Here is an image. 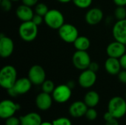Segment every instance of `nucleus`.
<instances>
[{
  "instance_id": "nucleus-1",
  "label": "nucleus",
  "mask_w": 126,
  "mask_h": 125,
  "mask_svg": "<svg viewBox=\"0 0 126 125\" xmlns=\"http://www.w3.org/2000/svg\"><path fill=\"white\" fill-rule=\"evenodd\" d=\"M17 78V71L12 65L3 66L0 71V85L4 89L11 88L16 83Z\"/></svg>"
},
{
  "instance_id": "nucleus-2",
  "label": "nucleus",
  "mask_w": 126,
  "mask_h": 125,
  "mask_svg": "<svg viewBox=\"0 0 126 125\" xmlns=\"http://www.w3.org/2000/svg\"><path fill=\"white\" fill-rule=\"evenodd\" d=\"M38 26L32 21H24L18 27V35L21 40L25 42H32L38 36Z\"/></svg>"
},
{
  "instance_id": "nucleus-3",
  "label": "nucleus",
  "mask_w": 126,
  "mask_h": 125,
  "mask_svg": "<svg viewBox=\"0 0 126 125\" xmlns=\"http://www.w3.org/2000/svg\"><path fill=\"white\" fill-rule=\"evenodd\" d=\"M108 111L117 119L123 118L126 114V100L119 96L112 97L108 104Z\"/></svg>"
},
{
  "instance_id": "nucleus-4",
  "label": "nucleus",
  "mask_w": 126,
  "mask_h": 125,
  "mask_svg": "<svg viewBox=\"0 0 126 125\" xmlns=\"http://www.w3.org/2000/svg\"><path fill=\"white\" fill-rule=\"evenodd\" d=\"M45 24L52 29H58L65 24L64 15L57 9H50L44 16Z\"/></svg>"
},
{
  "instance_id": "nucleus-5",
  "label": "nucleus",
  "mask_w": 126,
  "mask_h": 125,
  "mask_svg": "<svg viewBox=\"0 0 126 125\" xmlns=\"http://www.w3.org/2000/svg\"><path fill=\"white\" fill-rule=\"evenodd\" d=\"M58 35L61 39L67 43H73L79 36L78 28L72 24L65 23L58 29Z\"/></svg>"
},
{
  "instance_id": "nucleus-6",
  "label": "nucleus",
  "mask_w": 126,
  "mask_h": 125,
  "mask_svg": "<svg viewBox=\"0 0 126 125\" xmlns=\"http://www.w3.org/2000/svg\"><path fill=\"white\" fill-rule=\"evenodd\" d=\"M32 83L28 77H21L18 78L14 85L7 90L8 94L12 97H16L18 95H23L28 93L31 88Z\"/></svg>"
},
{
  "instance_id": "nucleus-7",
  "label": "nucleus",
  "mask_w": 126,
  "mask_h": 125,
  "mask_svg": "<svg viewBox=\"0 0 126 125\" xmlns=\"http://www.w3.org/2000/svg\"><path fill=\"white\" fill-rule=\"evenodd\" d=\"M73 66L78 70L83 71L89 69L92 63L91 57L87 51L76 50L72 55Z\"/></svg>"
},
{
  "instance_id": "nucleus-8",
  "label": "nucleus",
  "mask_w": 126,
  "mask_h": 125,
  "mask_svg": "<svg viewBox=\"0 0 126 125\" xmlns=\"http://www.w3.org/2000/svg\"><path fill=\"white\" fill-rule=\"evenodd\" d=\"M72 90L67 84H61L56 86L52 93L53 100L60 104L68 102L72 97Z\"/></svg>"
},
{
  "instance_id": "nucleus-9",
  "label": "nucleus",
  "mask_w": 126,
  "mask_h": 125,
  "mask_svg": "<svg viewBox=\"0 0 126 125\" xmlns=\"http://www.w3.org/2000/svg\"><path fill=\"white\" fill-rule=\"evenodd\" d=\"M27 77L32 82V85H41L42 83L46 80L45 70L40 65H33L28 71Z\"/></svg>"
},
{
  "instance_id": "nucleus-10",
  "label": "nucleus",
  "mask_w": 126,
  "mask_h": 125,
  "mask_svg": "<svg viewBox=\"0 0 126 125\" xmlns=\"http://www.w3.org/2000/svg\"><path fill=\"white\" fill-rule=\"evenodd\" d=\"M19 104L15 103L10 99L2 100L0 103V117L3 119H7L19 111Z\"/></svg>"
},
{
  "instance_id": "nucleus-11",
  "label": "nucleus",
  "mask_w": 126,
  "mask_h": 125,
  "mask_svg": "<svg viewBox=\"0 0 126 125\" xmlns=\"http://www.w3.org/2000/svg\"><path fill=\"white\" fill-rule=\"evenodd\" d=\"M97 81V74L96 72L87 69L81 71L78 77V84L83 88H92Z\"/></svg>"
},
{
  "instance_id": "nucleus-12",
  "label": "nucleus",
  "mask_w": 126,
  "mask_h": 125,
  "mask_svg": "<svg viewBox=\"0 0 126 125\" xmlns=\"http://www.w3.org/2000/svg\"><path fill=\"white\" fill-rule=\"evenodd\" d=\"M15 45L13 41L3 34L0 35V56L2 58L10 57L14 51Z\"/></svg>"
},
{
  "instance_id": "nucleus-13",
  "label": "nucleus",
  "mask_w": 126,
  "mask_h": 125,
  "mask_svg": "<svg viewBox=\"0 0 126 125\" xmlns=\"http://www.w3.org/2000/svg\"><path fill=\"white\" fill-rule=\"evenodd\" d=\"M104 18L103 11L99 7L89 9L85 15V21L90 26H95L100 24Z\"/></svg>"
},
{
  "instance_id": "nucleus-14",
  "label": "nucleus",
  "mask_w": 126,
  "mask_h": 125,
  "mask_svg": "<svg viewBox=\"0 0 126 125\" xmlns=\"http://www.w3.org/2000/svg\"><path fill=\"white\" fill-rule=\"evenodd\" d=\"M106 51L108 57L120 59L126 53V45L117 41H114L107 46Z\"/></svg>"
},
{
  "instance_id": "nucleus-15",
  "label": "nucleus",
  "mask_w": 126,
  "mask_h": 125,
  "mask_svg": "<svg viewBox=\"0 0 126 125\" xmlns=\"http://www.w3.org/2000/svg\"><path fill=\"white\" fill-rule=\"evenodd\" d=\"M112 35L115 41L126 45V18L116 21L112 27Z\"/></svg>"
},
{
  "instance_id": "nucleus-16",
  "label": "nucleus",
  "mask_w": 126,
  "mask_h": 125,
  "mask_svg": "<svg viewBox=\"0 0 126 125\" xmlns=\"http://www.w3.org/2000/svg\"><path fill=\"white\" fill-rule=\"evenodd\" d=\"M52 100L53 98L50 94L42 91L37 95L35 98V105L40 111H46L52 107Z\"/></svg>"
},
{
  "instance_id": "nucleus-17",
  "label": "nucleus",
  "mask_w": 126,
  "mask_h": 125,
  "mask_svg": "<svg viewBox=\"0 0 126 125\" xmlns=\"http://www.w3.org/2000/svg\"><path fill=\"white\" fill-rule=\"evenodd\" d=\"M88 108H89L84 101H75L70 105L69 108V113L73 118H80L85 116Z\"/></svg>"
},
{
  "instance_id": "nucleus-18",
  "label": "nucleus",
  "mask_w": 126,
  "mask_h": 125,
  "mask_svg": "<svg viewBox=\"0 0 126 125\" xmlns=\"http://www.w3.org/2000/svg\"><path fill=\"white\" fill-rule=\"evenodd\" d=\"M34 15L35 13L32 7L24 4L19 5L16 10V17L22 22L32 21Z\"/></svg>"
},
{
  "instance_id": "nucleus-19",
  "label": "nucleus",
  "mask_w": 126,
  "mask_h": 125,
  "mask_svg": "<svg viewBox=\"0 0 126 125\" xmlns=\"http://www.w3.org/2000/svg\"><path fill=\"white\" fill-rule=\"evenodd\" d=\"M104 68L106 72L111 75H117L121 71L122 67L118 58L109 57L104 63Z\"/></svg>"
},
{
  "instance_id": "nucleus-20",
  "label": "nucleus",
  "mask_w": 126,
  "mask_h": 125,
  "mask_svg": "<svg viewBox=\"0 0 126 125\" xmlns=\"http://www.w3.org/2000/svg\"><path fill=\"white\" fill-rule=\"evenodd\" d=\"M21 125H41V116L35 112H31L19 117Z\"/></svg>"
},
{
  "instance_id": "nucleus-21",
  "label": "nucleus",
  "mask_w": 126,
  "mask_h": 125,
  "mask_svg": "<svg viewBox=\"0 0 126 125\" xmlns=\"http://www.w3.org/2000/svg\"><path fill=\"white\" fill-rule=\"evenodd\" d=\"M100 95L95 91H89L84 96V102L88 108H95L100 102Z\"/></svg>"
},
{
  "instance_id": "nucleus-22",
  "label": "nucleus",
  "mask_w": 126,
  "mask_h": 125,
  "mask_svg": "<svg viewBox=\"0 0 126 125\" xmlns=\"http://www.w3.org/2000/svg\"><path fill=\"white\" fill-rule=\"evenodd\" d=\"M73 45L76 50L87 51L91 46V41L88 37L85 35H79L73 43Z\"/></svg>"
},
{
  "instance_id": "nucleus-23",
  "label": "nucleus",
  "mask_w": 126,
  "mask_h": 125,
  "mask_svg": "<svg viewBox=\"0 0 126 125\" xmlns=\"http://www.w3.org/2000/svg\"><path fill=\"white\" fill-rule=\"evenodd\" d=\"M55 88V83H53V81H52L50 80H46L41 85L42 91L47 93V94H51L53 92Z\"/></svg>"
},
{
  "instance_id": "nucleus-24",
  "label": "nucleus",
  "mask_w": 126,
  "mask_h": 125,
  "mask_svg": "<svg viewBox=\"0 0 126 125\" xmlns=\"http://www.w3.org/2000/svg\"><path fill=\"white\" fill-rule=\"evenodd\" d=\"M49 7L48 6L44 4V3H38L35 6V14H38V15H42V16H44L49 11Z\"/></svg>"
},
{
  "instance_id": "nucleus-25",
  "label": "nucleus",
  "mask_w": 126,
  "mask_h": 125,
  "mask_svg": "<svg viewBox=\"0 0 126 125\" xmlns=\"http://www.w3.org/2000/svg\"><path fill=\"white\" fill-rule=\"evenodd\" d=\"M114 17L118 20H123L126 18V8L123 6H117L114 10Z\"/></svg>"
},
{
  "instance_id": "nucleus-26",
  "label": "nucleus",
  "mask_w": 126,
  "mask_h": 125,
  "mask_svg": "<svg viewBox=\"0 0 126 125\" xmlns=\"http://www.w3.org/2000/svg\"><path fill=\"white\" fill-rule=\"evenodd\" d=\"M93 0H72L73 4L80 9H87L92 4Z\"/></svg>"
},
{
  "instance_id": "nucleus-27",
  "label": "nucleus",
  "mask_w": 126,
  "mask_h": 125,
  "mask_svg": "<svg viewBox=\"0 0 126 125\" xmlns=\"http://www.w3.org/2000/svg\"><path fill=\"white\" fill-rule=\"evenodd\" d=\"M97 116H98L97 112L94 109V108H89L85 114V117L89 121L95 120L97 118Z\"/></svg>"
},
{
  "instance_id": "nucleus-28",
  "label": "nucleus",
  "mask_w": 126,
  "mask_h": 125,
  "mask_svg": "<svg viewBox=\"0 0 126 125\" xmlns=\"http://www.w3.org/2000/svg\"><path fill=\"white\" fill-rule=\"evenodd\" d=\"M53 125H72V122L66 117H60L52 121Z\"/></svg>"
},
{
  "instance_id": "nucleus-29",
  "label": "nucleus",
  "mask_w": 126,
  "mask_h": 125,
  "mask_svg": "<svg viewBox=\"0 0 126 125\" xmlns=\"http://www.w3.org/2000/svg\"><path fill=\"white\" fill-rule=\"evenodd\" d=\"M12 7L13 1L11 0H1V7L4 11H10L12 9Z\"/></svg>"
},
{
  "instance_id": "nucleus-30",
  "label": "nucleus",
  "mask_w": 126,
  "mask_h": 125,
  "mask_svg": "<svg viewBox=\"0 0 126 125\" xmlns=\"http://www.w3.org/2000/svg\"><path fill=\"white\" fill-rule=\"evenodd\" d=\"M5 125H21L20 119H18L15 116H11L7 119H5Z\"/></svg>"
},
{
  "instance_id": "nucleus-31",
  "label": "nucleus",
  "mask_w": 126,
  "mask_h": 125,
  "mask_svg": "<svg viewBox=\"0 0 126 125\" xmlns=\"http://www.w3.org/2000/svg\"><path fill=\"white\" fill-rule=\"evenodd\" d=\"M32 21L33 23H35L37 26L39 27L40 25H41L43 24V22H44V16H42V15L35 14Z\"/></svg>"
},
{
  "instance_id": "nucleus-32",
  "label": "nucleus",
  "mask_w": 126,
  "mask_h": 125,
  "mask_svg": "<svg viewBox=\"0 0 126 125\" xmlns=\"http://www.w3.org/2000/svg\"><path fill=\"white\" fill-rule=\"evenodd\" d=\"M118 77V80H120V83H123V84H126V70L123 69L121 70L119 74H117Z\"/></svg>"
},
{
  "instance_id": "nucleus-33",
  "label": "nucleus",
  "mask_w": 126,
  "mask_h": 125,
  "mask_svg": "<svg viewBox=\"0 0 126 125\" xmlns=\"http://www.w3.org/2000/svg\"><path fill=\"white\" fill-rule=\"evenodd\" d=\"M21 1H22V4L31 7H35L38 3V0H21Z\"/></svg>"
},
{
  "instance_id": "nucleus-34",
  "label": "nucleus",
  "mask_w": 126,
  "mask_h": 125,
  "mask_svg": "<svg viewBox=\"0 0 126 125\" xmlns=\"http://www.w3.org/2000/svg\"><path fill=\"white\" fill-rule=\"evenodd\" d=\"M89 69L90 70H92V71H94V72L97 73V72L99 71L100 66H99V64H98L97 63H96V62H92V63H90V66H89Z\"/></svg>"
},
{
  "instance_id": "nucleus-35",
  "label": "nucleus",
  "mask_w": 126,
  "mask_h": 125,
  "mask_svg": "<svg viewBox=\"0 0 126 125\" xmlns=\"http://www.w3.org/2000/svg\"><path fill=\"white\" fill-rule=\"evenodd\" d=\"M119 60H120V62L122 69L126 70V53H125Z\"/></svg>"
},
{
  "instance_id": "nucleus-36",
  "label": "nucleus",
  "mask_w": 126,
  "mask_h": 125,
  "mask_svg": "<svg viewBox=\"0 0 126 125\" xmlns=\"http://www.w3.org/2000/svg\"><path fill=\"white\" fill-rule=\"evenodd\" d=\"M120 125L118 121H117V119L116 118H113L109 121H106V125Z\"/></svg>"
},
{
  "instance_id": "nucleus-37",
  "label": "nucleus",
  "mask_w": 126,
  "mask_h": 125,
  "mask_svg": "<svg viewBox=\"0 0 126 125\" xmlns=\"http://www.w3.org/2000/svg\"><path fill=\"white\" fill-rule=\"evenodd\" d=\"M113 1L117 6H126V0H113Z\"/></svg>"
},
{
  "instance_id": "nucleus-38",
  "label": "nucleus",
  "mask_w": 126,
  "mask_h": 125,
  "mask_svg": "<svg viewBox=\"0 0 126 125\" xmlns=\"http://www.w3.org/2000/svg\"><path fill=\"white\" fill-rule=\"evenodd\" d=\"M113 118H114L109 111H107L106 113H105V114H104V116H103V119H104V120L106 122V121H109V120H110V119H113Z\"/></svg>"
},
{
  "instance_id": "nucleus-39",
  "label": "nucleus",
  "mask_w": 126,
  "mask_h": 125,
  "mask_svg": "<svg viewBox=\"0 0 126 125\" xmlns=\"http://www.w3.org/2000/svg\"><path fill=\"white\" fill-rule=\"evenodd\" d=\"M67 85L72 89L74 87H75V82H73V81H69V82H68V83H67Z\"/></svg>"
},
{
  "instance_id": "nucleus-40",
  "label": "nucleus",
  "mask_w": 126,
  "mask_h": 125,
  "mask_svg": "<svg viewBox=\"0 0 126 125\" xmlns=\"http://www.w3.org/2000/svg\"><path fill=\"white\" fill-rule=\"evenodd\" d=\"M58 2L62 3V4H67L70 1H72V0H57Z\"/></svg>"
},
{
  "instance_id": "nucleus-41",
  "label": "nucleus",
  "mask_w": 126,
  "mask_h": 125,
  "mask_svg": "<svg viewBox=\"0 0 126 125\" xmlns=\"http://www.w3.org/2000/svg\"><path fill=\"white\" fill-rule=\"evenodd\" d=\"M41 125H53L52 122H42V123L41 124Z\"/></svg>"
},
{
  "instance_id": "nucleus-42",
  "label": "nucleus",
  "mask_w": 126,
  "mask_h": 125,
  "mask_svg": "<svg viewBox=\"0 0 126 125\" xmlns=\"http://www.w3.org/2000/svg\"><path fill=\"white\" fill-rule=\"evenodd\" d=\"M11 1L13 2V1H20V0H11Z\"/></svg>"
},
{
  "instance_id": "nucleus-43",
  "label": "nucleus",
  "mask_w": 126,
  "mask_h": 125,
  "mask_svg": "<svg viewBox=\"0 0 126 125\" xmlns=\"http://www.w3.org/2000/svg\"></svg>"
}]
</instances>
